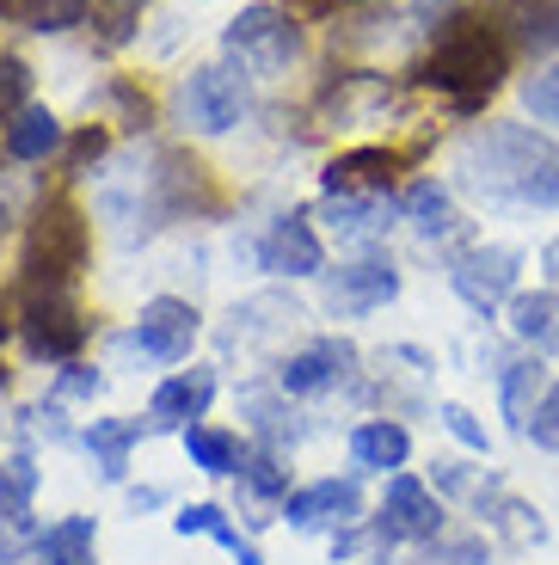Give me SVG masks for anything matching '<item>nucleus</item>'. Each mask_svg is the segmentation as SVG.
Segmentation results:
<instances>
[{"label": "nucleus", "instance_id": "14", "mask_svg": "<svg viewBox=\"0 0 559 565\" xmlns=\"http://www.w3.org/2000/svg\"><path fill=\"white\" fill-rule=\"evenodd\" d=\"M259 265L271 277H320L326 253H320V234L308 227V215H283L265 241H259Z\"/></svg>", "mask_w": 559, "mask_h": 565}, {"label": "nucleus", "instance_id": "10", "mask_svg": "<svg viewBox=\"0 0 559 565\" xmlns=\"http://www.w3.org/2000/svg\"><path fill=\"white\" fill-rule=\"evenodd\" d=\"M376 529H381V541H436L443 535V504H436L412 473H393Z\"/></svg>", "mask_w": 559, "mask_h": 565}, {"label": "nucleus", "instance_id": "44", "mask_svg": "<svg viewBox=\"0 0 559 565\" xmlns=\"http://www.w3.org/2000/svg\"><path fill=\"white\" fill-rule=\"evenodd\" d=\"M0 13H19V0H0Z\"/></svg>", "mask_w": 559, "mask_h": 565}, {"label": "nucleus", "instance_id": "31", "mask_svg": "<svg viewBox=\"0 0 559 565\" xmlns=\"http://www.w3.org/2000/svg\"><path fill=\"white\" fill-rule=\"evenodd\" d=\"M240 412H246V418L259 424V437H265V449H283V443H295L289 412H283L271 394H246V399H240Z\"/></svg>", "mask_w": 559, "mask_h": 565}, {"label": "nucleus", "instance_id": "19", "mask_svg": "<svg viewBox=\"0 0 559 565\" xmlns=\"http://www.w3.org/2000/svg\"><path fill=\"white\" fill-rule=\"evenodd\" d=\"M172 529H179V535H210V541H222V547L234 553L240 565H265V559H259V547H252V541L240 535L234 523H228L222 504H184L179 516H172Z\"/></svg>", "mask_w": 559, "mask_h": 565}, {"label": "nucleus", "instance_id": "16", "mask_svg": "<svg viewBox=\"0 0 559 565\" xmlns=\"http://www.w3.org/2000/svg\"><path fill=\"white\" fill-rule=\"evenodd\" d=\"M215 399V369H179V375H167V382L155 387V424H197L203 412H210Z\"/></svg>", "mask_w": 559, "mask_h": 565}, {"label": "nucleus", "instance_id": "28", "mask_svg": "<svg viewBox=\"0 0 559 565\" xmlns=\"http://www.w3.org/2000/svg\"><path fill=\"white\" fill-rule=\"evenodd\" d=\"M376 198H326L320 203V222L333 227V234H345V241H357V234H369L376 227Z\"/></svg>", "mask_w": 559, "mask_h": 565}, {"label": "nucleus", "instance_id": "45", "mask_svg": "<svg viewBox=\"0 0 559 565\" xmlns=\"http://www.w3.org/2000/svg\"><path fill=\"white\" fill-rule=\"evenodd\" d=\"M369 565H393V559H388V553H381V559H369Z\"/></svg>", "mask_w": 559, "mask_h": 565}, {"label": "nucleus", "instance_id": "11", "mask_svg": "<svg viewBox=\"0 0 559 565\" xmlns=\"http://www.w3.org/2000/svg\"><path fill=\"white\" fill-rule=\"evenodd\" d=\"M517 265H523V258L510 253V246H474V253L455 258L449 282H455V296H462L467 308L492 313L504 296H510V282H517Z\"/></svg>", "mask_w": 559, "mask_h": 565}, {"label": "nucleus", "instance_id": "12", "mask_svg": "<svg viewBox=\"0 0 559 565\" xmlns=\"http://www.w3.org/2000/svg\"><path fill=\"white\" fill-rule=\"evenodd\" d=\"M363 516V492L357 480H320L283 498V523L289 529H350Z\"/></svg>", "mask_w": 559, "mask_h": 565}, {"label": "nucleus", "instance_id": "43", "mask_svg": "<svg viewBox=\"0 0 559 565\" xmlns=\"http://www.w3.org/2000/svg\"><path fill=\"white\" fill-rule=\"evenodd\" d=\"M547 270H553V277H559V246H547Z\"/></svg>", "mask_w": 559, "mask_h": 565}, {"label": "nucleus", "instance_id": "2", "mask_svg": "<svg viewBox=\"0 0 559 565\" xmlns=\"http://www.w3.org/2000/svg\"><path fill=\"white\" fill-rule=\"evenodd\" d=\"M504 74H510V50H504L498 31L474 25V19H449L436 50H431V62L419 68V81L436 86V93H449L455 111H479V105L504 86Z\"/></svg>", "mask_w": 559, "mask_h": 565}, {"label": "nucleus", "instance_id": "46", "mask_svg": "<svg viewBox=\"0 0 559 565\" xmlns=\"http://www.w3.org/2000/svg\"><path fill=\"white\" fill-rule=\"evenodd\" d=\"M0 332H7V320H0Z\"/></svg>", "mask_w": 559, "mask_h": 565}, {"label": "nucleus", "instance_id": "6", "mask_svg": "<svg viewBox=\"0 0 559 565\" xmlns=\"http://www.w3.org/2000/svg\"><path fill=\"white\" fill-rule=\"evenodd\" d=\"M197 308L191 301H172V296H155L148 308L136 313V326H129V351H141V356H155V363H184L191 356V344H197Z\"/></svg>", "mask_w": 559, "mask_h": 565}, {"label": "nucleus", "instance_id": "22", "mask_svg": "<svg viewBox=\"0 0 559 565\" xmlns=\"http://www.w3.org/2000/svg\"><path fill=\"white\" fill-rule=\"evenodd\" d=\"M541 394H547V369L541 363H510L504 369V418H510V430H529Z\"/></svg>", "mask_w": 559, "mask_h": 565}, {"label": "nucleus", "instance_id": "1", "mask_svg": "<svg viewBox=\"0 0 559 565\" xmlns=\"http://www.w3.org/2000/svg\"><path fill=\"white\" fill-rule=\"evenodd\" d=\"M462 179L504 203H559V148L523 124H486L462 141Z\"/></svg>", "mask_w": 559, "mask_h": 565}, {"label": "nucleus", "instance_id": "37", "mask_svg": "<svg viewBox=\"0 0 559 565\" xmlns=\"http://www.w3.org/2000/svg\"><path fill=\"white\" fill-rule=\"evenodd\" d=\"M98 387H105V375H98V369L68 363V369H62V382H56V399H93Z\"/></svg>", "mask_w": 559, "mask_h": 565}, {"label": "nucleus", "instance_id": "4", "mask_svg": "<svg viewBox=\"0 0 559 565\" xmlns=\"http://www.w3.org/2000/svg\"><path fill=\"white\" fill-rule=\"evenodd\" d=\"M222 50L246 74H283L302 56V25H295L283 7H240L222 31Z\"/></svg>", "mask_w": 559, "mask_h": 565}, {"label": "nucleus", "instance_id": "35", "mask_svg": "<svg viewBox=\"0 0 559 565\" xmlns=\"http://www.w3.org/2000/svg\"><path fill=\"white\" fill-rule=\"evenodd\" d=\"M529 437L541 443L547 455H559V387L541 394V406H535V418H529Z\"/></svg>", "mask_w": 559, "mask_h": 565}, {"label": "nucleus", "instance_id": "30", "mask_svg": "<svg viewBox=\"0 0 559 565\" xmlns=\"http://www.w3.org/2000/svg\"><path fill=\"white\" fill-rule=\"evenodd\" d=\"M86 7L93 0H19V19L31 31H74L86 19Z\"/></svg>", "mask_w": 559, "mask_h": 565}, {"label": "nucleus", "instance_id": "21", "mask_svg": "<svg viewBox=\"0 0 559 565\" xmlns=\"http://www.w3.org/2000/svg\"><path fill=\"white\" fill-rule=\"evenodd\" d=\"M62 148V124L56 111H43V105H25V111L7 124V154L13 160H43Z\"/></svg>", "mask_w": 559, "mask_h": 565}, {"label": "nucleus", "instance_id": "18", "mask_svg": "<svg viewBox=\"0 0 559 565\" xmlns=\"http://www.w3.org/2000/svg\"><path fill=\"white\" fill-rule=\"evenodd\" d=\"M350 455H357V467H369V473H388V467H405L412 437H405L393 418H369V424L350 430Z\"/></svg>", "mask_w": 559, "mask_h": 565}, {"label": "nucleus", "instance_id": "32", "mask_svg": "<svg viewBox=\"0 0 559 565\" xmlns=\"http://www.w3.org/2000/svg\"><path fill=\"white\" fill-rule=\"evenodd\" d=\"M31 105V68L19 56H0V117H19Z\"/></svg>", "mask_w": 559, "mask_h": 565}, {"label": "nucleus", "instance_id": "39", "mask_svg": "<svg viewBox=\"0 0 559 565\" xmlns=\"http://www.w3.org/2000/svg\"><path fill=\"white\" fill-rule=\"evenodd\" d=\"M443 424L467 443V449H486V430L474 424V412H467V406H443Z\"/></svg>", "mask_w": 559, "mask_h": 565}, {"label": "nucleus", "instance_id": "7", "mask_svg": "<svg viewBox=\"0 0 559 565\" xmlns=\"http://www.w3.org/2000/svg\"><path fill=\"white\" fill-rule=\"evenodd\" d=\"M179 111L191 129L222 136V129H234L240 111H246V86H240L234 68H197L191 81L179 86Z\"/></svg>", "mask_w": 559, "mask_h": 565}, {"label": "nucleus", "instance_id": "33", "mask_svg": "<svg viewBox=\"0 0 559 565\" xmlns=\"http://www.w3.org/2000/svg\"><path fill=\"white\" fill-rule=\"evenodd\" d=\"M523 105H529V117H541V124H559V68L535 74V81L523 86Z\"/></svg>", "mask_w": 559, "mask_h": 565}, {"label": "nucleus", "instance_id": "40", "mask_svg": "<svg viewBox=\"0 0 559 565\" xmlns=\"http://www.w3.org/2000/svg\"><path fill=\"white\" fill-rule=\"evenodd\" d=\"M449 7H455V0H419V19H431V13H436V19H443V13H449Z\"/></svg>", "mask_w": 559, "mask_h": 565}, {"label": "nucleus", "instance_id": "41", "mask_svg": "<svg viewBox=\"0 0 559 565\" xmlns=\"http://www.w3.org/2000/svg\"><path fill=\"white\" fill-rule=\"evenodd\" d=\"M295 13H326V7H333V0H289Z\"/></svg>", "mask_w": 559, "mask_h": 565}, {"label": "nucleus", "instance_id": "38", "mask_svg": "<svg viewBox=\"0 0 559 565\" xmlns=\"http://www.w3.org/2000/svg\"><path fill=\"white\" fill-rule=\"evenodd\" d=\"M479 541H436L431 547V565H479Z\"/></svg>", "mask_w": 559, "mask_h": 565}, {"label": "nucleus", "instance_id": "3", "mask_svg": "<svg viewBox=\"0 0 559 565\" xmlns=\"http://www.w3.org/2000/svg\"><path fill=\"white\" fill-rule=\"evenodd\" d=\"M86 265V215L68 198H50L25 234V289H74Z\"/></svg>", "mask_w": 559, "mask_h": 565}, {"label": "nucleus", "instance_id": "23", "mask_svg": "<svg viewBox=\"0 0 559 565\" xmlns=\"http://www.w3.org/2000/svg\"><path fill=\"white\" fill-rule=\"evenodd\" d=\"M38 559L43 565H93V516H68V523L43 529Z\"/></svg>", "mask_w": 559, "mask_h": 565}, {"label": "nucleus", "instance_id": "36", "mask_svg": "<svg viewBox=\"0 0 559 565\" xmlns=\"http://www.w3.org/2000/svg\"><path fill=\"white\" fill-rule=\"evenodd\" d=\"M112 105L124 111V129H148V124H155V105H148V93H136L129 81H112Z\"/></svg>", "mask_w": 559, "mask_h": 565}, {"label": "nucleus", "instance_id": "34", "mask_svg": "<svg viewBox=\"0 0 559 565\" xmlns=\"http://www.w3.org/2000/svg\"><path fill=\"white\" fill-rule=\"evenodd\" d=\"M98 154H105V129H98V124H86L81 136L68 141V154H62V172H68V179H81V172L93 167Z\"/></svg>", "mask_w": 559, "mask_h": 565}, {"label": "nucleus", "instance_id": "29", "mask_svg": "<svg viewBox=\"0 0 559 565\" xmlns=\"http://www.w3.org/2000/svg\"><path fill=\"white\" fill-rule=\"evenodd\" d=\"M141 13H148V0H93V19H98V38L112 43H129L141 25Z\"/></svg>", "mask_w": 559, "mask_h": 565}, {"label": "nucleus", "instance_id": "8", "mask_svg": "<svg viewBox=\"0 0 559 565\" xmlns=\"http://www.w3.org/2000/svg\"><path fill=\"white\" fill-rule=\"evenodd\" d=\"M486 25L504 38V50L553 56L559 50V0H486Z\"/></svg>", "mask_w": 559, "mask_h": 565}, {"label": "nucleus", "instance_id": "25", "mask_svg": "<svg viewBox=\"0 0 559 565\" xmlns=\"http://www.w3.org/2000/svg\"><path fill=\"white\" fill-rule=\"evenodd\" d=\"M240 492H246L252 504H271V498H289V467L277 461V449L240 455Z\"/></svg>", "mask_w": 559, "mask_h": 565}, {"label": "nucleus", "instance_id": "26", "mask_svg": "<svg viewBox=\"0 0 559 565\" xmlns=\"http://www.w3.org/2000/svg\"><path fill=\"white\" fill-rule=\"evenodd\" d=\"M400 210L412 215V227H419V234H431V241L455 227V210H449V191H443L436 179H419V184H412V191L400 198Z\"/></svg>", "mask_w": 559, "mask_h": 565}, {"label": "nucleus", "instance_id": "13", "mask_svg": "<svg viewBox=\"0 0 559 565\" xmlns=\"http://www.w3.org/2000/svg\"><path fill=\"white\" fill-rule=\"evenodd\" d=\"M350 375H357V351L345 339H320L308 351H295L277 382H283V394H326V387H345Z\"/></svg>", "mask_w": 559, "mask_h": 565}, {"label": "nucleus", "instance_id": "24", "mask_svg": "<svg viewBox=\"0 0 559 565\" xmlns=\"http://www.w3.org/2000/svg\"><path fill=\"white\" fill-rule=\"evenodd\" d=\"M184 455L203 473H240V443L228 430H210V424H184Z\"/></svg>", "mask_w": 559, "mask_h": 565}, {"label": "nucleus", "instance_id": "5", "mask_svg": "<svg viewBox=\"0 0 559 565\" xmlns=\"http://www.w3.org/2000/svg\"><path fill=\"white\" fill-rule=\"evenodd\" d=\"M19 332H25L31 356L68 363V356L86 344V313H81V301H74V289H25Z\"/></svg>", "mask_w": 559, "mask_h": 565}, {"label": "nucleus", "instance_id": "15", "mask_svg": "<svg viewBox=\"0 0 559 565\" xmlns=\"http://www.w3.org/2000/svg\"><path fill=\"white\" fill-rule=\"evenodd\" d=\"M400 172V154L388 148H350L326 167V198H381Z\"/></svg>", "mask_w": 559, "mask_h": 565}, {"label": "nucleus", "instance_id": "9", "mask_svg": "<svg viewBox=\"0 0 559 565\" xmlns=\"http://www.w3.org/2000/svg\"><path fill=\"white\" fill-rule=\"evenodd\" d=\"M400 296V270L388 258H357V265H338L326 270V308L333 313H376Z\"/></svg>", "mask_w": 559, "mask_h": 565}, {"label": "nucleus", "instance_id": "20", "mask_svg": "<svg viewBox=\"0 0 559 565\" xmlns=\"http://www.w3.org/2000/svg\"><path fill=\"white\" fill-rule=\"evenodd\" d=\"M136 437H141V418H93L86 424V449L98 455V473H105V480H124Z\"/></svg>", "mask_w": 559, "mask_h": 565}, {"label": "nucleus", "instance_id": "17", "mask_svg": "<svg viewBox=\"0 0 559 565\" xmlns=\"http://www.w3.org/2000/svg\"><path fill=\"white\" fill-rule=\"evenodd\" d=\"M510 332L523 344H535V356L559 351V289H535V296L510 301Z\"/></svg>", "mask_w": 559, "mask_h": 565}, {"label": "nucleus", "instance_id": "27", "mask_svg": "<svg viewBox=\"0 0 559 565\" xmlns=\"http://www.w3.org/2000/svg\"><path fill=\"white\" fill-rule=\"evenodd\" d=\"M31 492H38V467H31V455L0 461V516H7V523H25Z\"/></svg>", "mask_w": 559, "mask_h": 565}, {"label": "nucleus", "instance_id": "42", "mask_svg": "<svg viewBox=\"0 0 559 565\" xmlns=\"http://www.w3.org/2000/svg\"><path fill=\"white\" fill-rule=\"evenodd\" d=\"M0 565H13V535L0 529Z\"/></svg>", "mask_w": 559, "mask_h": 565}]
</instances>
